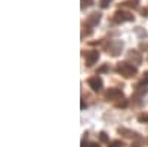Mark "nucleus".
Returning <instances> with one entry per match:
<instances>
[{"label":"nucleus","mask_w":148,"mask_h":147,"mask_svg":"<svg viewBox=\"0 0 148 147\" xmlns=\"http://www.w3.org/2000/svg\"><path fill=\"white\" fill-rule=\"evenodd\" d=\"M117 71L120 73L123 77H133L138 73L136 67L129 64V63H119L117 64Z\"/></svg>","instance_id":"1"},{"label":"nucleus","mask_w":148,"mask_h":147,"mask_svg":"<svg viewBox=\"0 0 148 147\" xmlns=\"http://www.w3.org/2000/svg\"><path fill=\"white\" fill-rule=\"evenodd\" d=\"M135 17L132 14H129V12L126 10H117L114 14V21L116 22H129V21H133Z\"/></svg>","instance_id":"2"},{"label":"nucleus","mask_w":148,"mask_h":147,"mask_svg":"<svg viewBox=\"0 0 148 147\" xmlns=\"http://www.w3.org/2000/svg\"><path fill=\"white\" fill-rule=\"evenodd\" d=\"M105 98L108 101H116V100H121L123 98V92L117 88H110L107 92H105Z\"/></svg>","instance_id":"3"},{"label":"nucleus","mask_w":148,"mask_h":147,"mask_svg":"<svg viewBox=\"0 0 148 147\" xmlns=\"http://www.w3.org/2000/svg\"><path fill=\"white\" fill-rule=\"evenodd\" d=\"M123 49V43L121 42H111L108 46V54H111L113 57H117Z\"/></svg>","instance_id":"4"},{"label":"nucleus","mask_w":148,"mask_h":147,"mask_svg":"<svg viewBox=\"0 0 148 147\" xmlns=\"http://www.w3.org/2000/svg\"><path fill=\"white\" fill-rule=\"evenodd\" d=\"M99 59V52L98 51H89L86 52V66H93L96 61Z\"/></svg>","instance_id":"5"},{"label":"nucleus","mask_w":148,"mask_h":147,"mask_svg":"<svg viewBox=\"0 0 148 147\" xmlns=\"http://www.w3.org/2000/svg\"><path fill=\"white\" fill-rule=\"evenodd\" d=\"M88 83H89V86L93 89V91H101L102 89V79L99 77V76H95V77H90L89 80H88Z\"/></svg>","instance_id":"6"},{"label":"nucleus","mask_w":148,"mask_h":147,"mask_svg":"<svg viewBox=\"0 0 148 147\" xmlns=\"http://www.w3.org/2000/svg\"><path fill=\"white\" fill-rule=\"evenodd\" d=\"M99 21H101V14H99V12H93V14H90L88 17V24L92 26V27L98 26V22H99Z\"/></svg>","instance_id":"7"},{"label":"nucleus","mask_w":148,"mask_h":147,"mask_svg":"<svg viewBox=\"0 0 148 147\" xmlns=\"http://www.w3.org/2000/svg\"><path fill=\"white\" fill-rule=\"evenodd\" d=\"M119 132H125V134H127V135L126 137H129V138H135V137H136V132H132V131H127V129H119Z\"/></svg>","instance_id":"8"},{"label":"nucleus","mask_w":148,"mask_h":147,"mask_svg":"<svg viewBox=\"0 0 148 147\" xmlns=\"http://www.w3.org/2000/svg\"><path fill=\"white\" fill-rule=\"evenodd\" d=\"M111 2H113V0H101L99 5H101V8H104V9H105V8H108V6H110V3H111Z\"/></svg>","instance_id":"9"},{"label":"nucleus","mask_w":148,"mask_h":147,"mask_svg":"<svg viewBox=\"0 0 148 147\" xmlns=\"http://www.w3.org/2000/svg\"><path fill=\"white\" fill-rule=\"evenodd\" d=\"M110 147H123V143L121 141H113V143H110Z\"/></svg>","instance_id":"10"},{"label":"nucleus","mask_w":148,"mask_h":147,"mask_svg":"<svg viewBox=\"0 0 148 147\" xmlns=\"http://www.w3.org/2000/svg\"><path fill=\"white\" fill-rule=\"evenodd\" d=\"M90 5H92V0H82V8L90 6Z\"/></svg>","instance_id":"11"},{"label":"nucleus","mask_w":148,"mask_h":147,"mask_svg":"<svg viewBox=\"0 0 148 147\" xmlns=\"http://www.w3.org/2000/svg\"><path fill=\"white\" fill-rule=\"evenodd\" d=\"M99 138H101V141H108V137H107L105 132H101L99 134Z\"/></svg>","instance_id":"12"},{"label":"nucleus","mask_w":148,"mask_h":147,"mask_svg":"<svg viewBox=\"0 0 148 147\" xmlns=\"http://www.w3.org/2000/svg\"><path fill=\"white\" fill-rule=\"evenodd\" d=\"M144 85H148V73H144V79H142Z\"/></svg>","instance_id":"13"},{"label":"nucleus","mask_w":148,"mask_h":147,"mask_svg":"<svg viewBox=\"0 0 148 147\" xmlns=\"http://www.w3.org/2000/svg\"><path fill=\"white\" fill-rule=\"evenodd\" d=\"M126 106H127V101H126V100H125V101H121V103H119V104H117V107H126Z\"/></svg>","instance_id":"14"},{"label":"nucleus","mask_w":148,"mask_h":147,"mask_svg":"<svg viewBox=\"0 0 148 147\" xmlns=\"http://www.w3.org/2000/svg\"><path fill=\"white\" fill-rule=\"evenodd\" d=\"M139 120H141V122H144V120H148V115H142V116L139 117Z\"/></svg>","instance_id":"15"},{"label":"nucleus","mask_w":148,"mask_h":147,"mask_svg":"<svg viewBox=\"0 0 148 147\" xmlns=\"http://www.w3.org/2000/svg\"><path fill=\"white\" fill-rule=\"evenodd\" d=\"M88 147H98V144H96V143H90Z\"/></svg>","instance_id":"16"}]
</instances>
